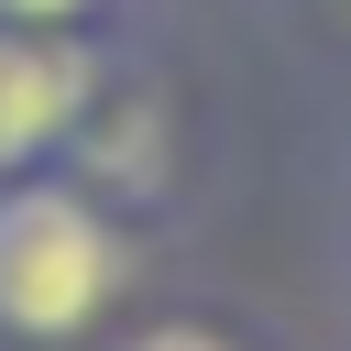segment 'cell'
I'll use <instances>...</instances> for the list:
<instances>
[{"instance_id":"3957f363","label":"cell","mask_w":351,"mask_h":351,"mask_svg":"<svg viewBox=\"0 0 351 351\" xmlns=\"http://www.w3.org/2000/svg\"><path fill=\"white\" fill-rule=\"evenodd\" d=\"M121 351H241L230 329H208V318H154V329H132Z\"/></svg>"},{"instance_id":"277c9868","label":"cell","mask_w":351,"mask_h":351,"mask_svg":"<svg viewBox=\"0 0 351 351\" xmlns=\"http://www.w3.org/2000/svg\"><path fill=\"white\" fill-rule=\"evenodd\" d=\"M77 11H99V0H0V22H33V33H66Z\"/></svg>"},{"instance_id":"7a4b0ae2","label":"cell","mask_w":351,"mask_h":351,"mask_svg":"<svg viewBox=\"0 0 351 351\" xmlns=\"http://www.w3.org/2000/svg\"><path fill=\"white\" fill-rule=\"evenodd\" d=\"M99 110V55L77 33L0 22V176H44Z\"/></svg>"},{"instance_id":"6da1fadb","label":"cell","mask_w":351,"mask_h":351,"mask_svg":"<svg viewBox=\"0 0 351 351\" xmlns=\"http://www.w3.org/2000/svg\"><path fill=\"white\" fill-rule=\"evenodd\" d=\"M132 285V230L77 186V176H0V340L22 351H77L110 329Z\"/></svg>"}]
</instances>
